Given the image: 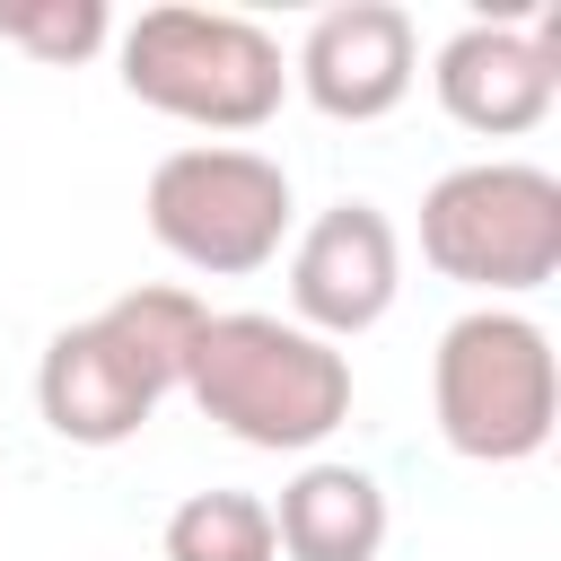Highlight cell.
I'll use <instances>...</instances> for the list:
<instances>
[{"mask_svg":"<svg viewBox=\"0 0 561 561\" xmlns=\"http://www.w3.org/2000/svg\"><path fill=\"white\" fill-rule=\"evenodd\" d=\"M430 88L456 131H482V140L535 131L561 96V9H535V26H517V18L456 26L430 61Z\"/></svg>","mask_w":561,"mask_h":561,"instance_id":"8992f818","label":"cell"},{"mask_svg":"<svg viewBox=\"0 0 561 561\" xmlns=\"http://www.w3.org/2000/svg\"><path fill=\"white\" fill-rule=\"evenodd\" d=\"M158 561H280V543H272V500L228 491V482L175 500V517H167V535H158Z\"/></svg>","mask_w":561,"mask_h":561,"instance_id":"7c38bea8","label":"cell"},{"mask_svg":"<svg viewBox=\"0 0 561 561\" xmlns=\"http://www.w3.org/2000/svg\"><path fill=\"white\" fill-rule=\"evenodd\" d=\"M421 79V26L394 0H342L324 18H307L298 53H289V88L324 114V123H386Z\"/></svg>","mask_w":561,"mask_h":561,"instance_id":"ba28073f","label":"cell"},{"mask_svg":"<svg viewBox=\"0 0 561 561\" xmlns=\"http://www.w3.org/2000/svg\"><path fill=\"white\" fill-rule=\"evenodd\" d=\"M403 298V237L377 202H333L289 237V324H307L316 342H351L368 324H386Z\"/></svg>","mask_w":561,"mask_h":561,"instance_id":"52a82bcc","label":"cell"},{"mask_svg":"<svg viewBox=\"0 0 561 561\" xmlns=\"http://www.w3.org/2000/svg\"><path fill=\"white\" fill-rule=\"evenodd\" d=\"M421 263L482 307H508L561 272V175L526 158L447 167L421 193Z\"/></svg>","mask_w":561,"mask_h":561,"instance_id":"277c9868","label":"cell"},{"mask_svg":"<svg viewBox=\"0 0 561 561\" xmlns=\"http://www.w3.org/2000/svg\"><path fill=\"white\" fill-rule=\"evenodd\" d=\"M140 219H149V237L184 272L245 280V272L280 263L298 193H289V167L263 158V149H245V140H184V149H167L149 167Z\"/></svg>","mask_w":561,"mask_h":561,"instance_id":"5b68a950","label":"cell"},{"mask_svg":"<svg viewBox=\"0 0 561 561\" xmlns=\"http://www.w3.org/2000/svg\"><path fill=\"white\" fill-rule=\"evenodd\" d=\"M175 394H193V412H202L210 430H228L237 447L316 456V447L351 421V351L316 342V333L289 324V316L228 307V316H202Z\"/></svg>","mask_w":561,"mask_h":561,"instance_id":"6da1fadb","label":"cell"},{"mask_svg":"<svg viewBox=\"0 0 561 561\" xmlns=\"http://www.w3.org/2000/svg\"><path fill=\"white\" fill-rule=\"evenodd\" d=\"M202 298L193 289H175V280H140V289H123V298H105L96 307V324L140 359V377L158 386V394H175L184 386V359H193V333H202Z\"/></svg>","mask_w":561,"mask_h":561,"instance_id":"8fae6325","label":"cell"},{"mask_svg":"<svg viewBox=\"0 0 561 561\" xmlns=\"http://www.w3.org/2000/svg\"><path fill=\"white\" fill-rule=\"evenodd\" d=\"M272 543L289 561H377L386 552V491L368 465L307 456L272 500Z\"/></svg>","mask_w":561,"mask_h":561,"instance_id":"30bf717a","label":"cell"},{"mask_svg":"<svg viewBox=\"0 0 561 561\" xmlns=\"http://www.w3.org/2000/svg\"><path fill=\"white\" fill-rule=\"evenodd\" d=\"M158 403H167V394L140 377V359H131L96 316L61 324V333L44 342V359H35V412H44V430H53L61 447H123V438L149 430Z\"/></svg>","mask_w":561,"mask_h":561,"instance_id":"9c48e42d","label":"cell"},{"mask_svg":"<svg viewBox=\"0 0 561 561\" xmlns=\"http://www.w3.org/2000/svg\"><path fill=\"white\" fill-rule=\"evenodd\" d=\"M0 44H18L44 70H79L114 44L105 0H0Z\"/></svg>","mask_w":561,"mask_h":561,"instance_id":"4fadbf2b","label":"cell"},{"mask_svg":"<svg viewBox=\"0 0 561 561\" xmlns=\"http://www.w3.org/2000/svg\"><path fill=\"white\" fill-rule=\"evenodd\" d=\"M114 61H123V88L167 114V123H193V131H263L289 96V61L280 44L237 18V9H140L123 35H114Z\"/></svg>","mask_w":561,"mask_h":561,"instance_id":"7a4b0ae2","label":"cell"},{"mask_svg":"<svg viewBox=\"0 0 561 561\" xmlns=\"http://www.w3.org/2000/svg\"><path fill=\"white\" fill-rule=\"evenodd\" d=\"M430 421L465 465H526L561 421L552 333L526 307H465L430 351Z\"/></svg>","mask_w":561,"mask_h":561,"instance_id":"3957f363","label":"cell"}]
</instances>
